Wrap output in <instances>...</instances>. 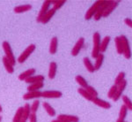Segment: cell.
Wrapping results in <instances>:
<instances>
[{
  "label": "cell",
  "instance_id": "cell-1",
  "mask_svg": "<svg viewBox=\"0 0 132 122\" xmlns=\"http://www.w3.org/2000/svg\"><path fill=\"white\" fill-rule=\"evenodd\" d=\"M93 51H92V57L93 59H96L98 55L100 54V47H101V35L99 32H95L93 35Z\"/></svg>",
  "mask_w": 132,
  "mask_h": 122
},
{
  "label": "cell",
  "instance_id": "cell-2",
  "mask_svg": "<svg viewBox=\"0 0 132 122\" xmlns=\"http://www.w3.org/2000/svg\"><path fill=\"white\" fill-rule=\"evenodd\" d=\"M2 47H3L4 51H5V57L7 58L8 60H9L11 63H12V65L14 66L16 65V59L13 55V52H12V47H11L10 44L7 41H5V42H3Z\"/></svg>",
  "mask_w": 132,
  "mask_h": 122
},
{
  "label": "cell",
  "instance_id": "cell-3",
  "mask_svg": "<svg viewBox=\"0 0 132 122\" xmlns=\"http://www.w3.org/2000/svg\"><path fill=\"white\" fill-rule=\"evenodd\" d=\"M104 1H105V0H98V1L95 2V3L89 8L88 11L86 12V13L85 14V19H86V20H91L92 18H93L94 14L96 13L97 10L99 9L100 6L104 3Z\"/></svg>",
  "mask_w": 132,
  "mask_h": 122
},
{
  "label": "cell",
  "instance_id": "cell-4",
  "mask_svg": "<svg viewBox=\"0 0 132 122\" xmlns=\"http://www.w3.org/2000/svg\"><path fill=\"white\" fill-rule=\"evenodd\" d=\"M120 38L122 44V50H123L122 54L124 55L125 59H129L131 58V51H130V46H129V40H128V38L124 35H121Z\"/></svg>",
  "mask_w": 132,
  "mask_h": 122
},
{
  "label": "cell",
  "instance_id": "cell-5",
  "mask_svg": "<svg viewBox=\"0 0 132 122\" xmlns=\"http://www.w3.org/2000/svg\"><path fill=\"white\" fill-rule=\"evenodd\" d=\"M35 48L36 47H35V44H30V45L27 47V48L20 55V57H19V59H18L19 63H24V62L27 60L29 57H30V55L32 54V53L35 51Z\"/></svg>",
  "mask_w": 132,
  "mask_h": 122
},
{
  "label": "cell",
  "instance_id": "cell-6",
  "mask_svg": "<svg viewBox=\"0 0 132 122\" xmlns=\"http://www.w3.org/2000/svg\"><path fill=\"white\" fill-rule=\"evenodd\" d=\"M126 87H127V81L124 80V81H122V82H121L120 84L117 86V89H116V95H114V97H113V101L116 102V101H118V100L120 99Z\"/></svg>",
  "mask_w": 132,
  "mask_h": 122
},
{
  "label": "cell",
  "instance_id": "cell-7",
  "mask_svg": "<svg viewBox=\"0 0 132 122\" xmlns=\"http://www.w3.org/2000/svg\"><path fill=\"white\" fill-rule=\"evenodd\" d=\"M63 93L58 90H45L42 92V97L43 98H60Z\"/></svg>",
  "mask_w": 132,
  "mask_h": 122
},
{
  "label": "cell",
  "instance_id": "cell-8",
  "mask_svg": "<svg viewBox=\"0 0 132 122\" xmlns=\"http://www.w3.org/2000/svg\"><path fill=\"white\" fill-rule=\"evenodd\" d=\"M85 44V38L84 37H80L79 39L77 41L76 44L74 45L73 49L71 50V55L72 56H78V53L80 52V51H81V49L83 48V46H84Z\"/></svg>",
  "mask_w": 132,
  "mask_h": 122
},
{
  "label": "cell",
  "instance_id": "cell-9",
  "mask_svg": "<svg viewBox=\"0 0 132 122\" xmlns=\"http://www.w3.org/2000/svg\"><path fill=\"white\" fill-rule=\"evenodd\" d=\"M119 3H120L119 1H109V4H108L107 8H106L105 11H104L102 17H104V18H107L108 16H109L110 14L112 13L113 11H114L117 7V6H118Z\"/></svg>",
  "mask_w": 132,
  "mask_h": 122
},
{
  "label": "cell",
  "instance_id": "cell-10",
  "mask_svg": "<svg viewBox=\"0 0 132 122\" xmlns=\"http://www.w3.org/2000/svg\"><path fill=\"white\" fill-rule=\"evenodd\" d=\"M50 5H51V1H44L43 2L41 10H40V12H39V14H38V16H37V22H40L44 14L50 9Z\"/></svg>",
  "mask_w": 132,
  "mask_h": 122
},
{
  "label": "cell",
  "instance_id": "cell-11",
  "mask_svg": "<svg viewBox=\"0 0 132 122\" xmlns=\"http://www.w3.org/2000/svg\"><path fill=\"white\" fill-rule=\"evenodd\" d=\"M108 4H109V1H104V3L102 4V5L100 6L99 9L97 10L96 13L94 14V16H93V19H94V20H100L102 18V15H103V12L104 11H105V9L107 8V6L108 5Z\"/></svg>",
  "mask_w": 132,
  "mask_h": 122
},
{
  "label": "cell",
  "instance_id": "cell-12",
  "mask_svg": "<svg viewBox=\"0 0 132 122\" xmlns=\"http://www.w3.org/2000/svg\"><path fill=\"white\" fill-rule=\"evenodd\" d=\"M40 97H42V92L37 90V91H28L27 93H26L23 96V99L27 101L30 99H39Z\"/></svg>",
  "mask_w": 132,
  "mask_h": 122
},
{
  "label": "cell",
  "instance_id": "cell-13",
  "mask_svg": "<svg viewBox=\"0 0 132 122\" xmlns=\"http://www.w3.org/2000/svg\"><path fill=\"white\" fill-rule=\"evenodd\" d=\"M92 102H93L94 104L98 105L99 107H101V108H103V109H110L111 108V104H110V103L105 101V100H102L99 97H93V99Z\"/></svg>",
  "mask_w": 132,
  "mask_h": 122
},
{
  "label": "cell",
  "instance_id": "cell-14",
  "mask_svg": "<svg viewBox=\"0 0 132 122\" xmlns=\"http://www.w3.org/2000/svg\"><path fill=\"white\" fill-rule=\"evenodd\" d=\"M57 119H62L67 122H78L79 118L75 115H68V114H60L57 117Z\"/></svg>",
  "mask_w": 132,
  "mask_h": 122
},
{
  "label": "cell",
  "instance_id": "cell-15",
  "mask_svg": "<svg viewBox=\"0 0 132 122\" xmlns=\"http://www.w3.org/2000/svg\"><path fill=\"white\" fill-rule=\"evenodd\" d=\"M55 13H56V11L53 9V8H50V9L48 10V12H47L46 13L43 15V17L42 18V20H41L40 22L42 23V24H47V23H48V21L51 20V18L54 16Z\"/></svg>",
  "mask_w": 132,
  "mask_h": 122
},
{
  "label": "cell",
  "instance_id": "cell-16",
  "mask_svg": "<svg viewBox=\"0 0 132 122\" xmlns=\"http://www.w3.org/2000/svg\"><path fill=\"white\" fill-rule=\"evenodd\" d=\"M57 47H58V38L56 36L51 39L50 44V54H56L57 51Z\"/></svg>",
  "mask_w": 132,
  "mask_h": 122
},
{
  "label": "cell",
  "instance_id": "cell-17",
  "mask_svg": "<svg viewBox=\"0 0 132 122\" xmlns=\"http://www.w3.org/2000/svg\"><path fill=\"white\" fill-rule=\"evenodd\" d=\"M35 74V68H31V69L26 70L25 72L21 73L20 75H19V80H20V81H25V80H27V78H29V77L33 76Z\"/></svg>",
  "mask_w": 132,
  "mask_h": 122
},
{
  "label": "cell",
  "instance_id": "cell-18",
  "mask_svg": "<svg viewBox=\"0 0 132 122\" xmlns=\"http://www.w3.org/2000/svg\"><path fill=\"white\" fill-rule=\"evenodd\" d=\"M27 84H33V83H37V82H43L44 81V76L43 75H33L29 78H27V80H25Z\"/></svg>",
  "mask_w": 132,
  "mask_h": 122
},
{
  "label": "cell",
  "instance_id": "cell-19",
  "mask_svg": "<svg viewBox=\"0 0 132 122\" xmlns=\"http://www.w3.org/2000/svg\"><path fill=\"white\" fill-rule=\"evenodd\" d=\"M111 40V37L109 35H107L103 38V40L101 41V47H100V52L103 54V52H105L108 49V46L109 44V42Z\"/></svg>",
  "mask_w": 132,
  "mask_h": 122
},
{
  "label": "cell",
  "instance_id": "cell-20",
  "mask_svg": "<svg viewBox=\"0 0 132 122\" xmlns=\"http://www.w3.org/2000/svg\"><path fill=\"white\" fill-rule=\"evenodd\" d=\"M57 70V65L56 62H51L50 64V69H48V78L53 80L56 77Z\"/></svg>",
  "mask_w": 132,
  "mask_h": 122
},
{
  "label": "cell",
  "instance_id": "cell-21",
  "mask_svg": "<svg viewBox=\"0 0 132 122\" xmlns=\"http://www.w3.org/2000/svg\"><path fill=\"white\" fill-rule=\"evenodd\" d=\"M32 6L31 5H18L16 7H14L13 11L16 12V13H22V12H28L32 9Z\"/></svg>",
  "mask_w": 132,
  "mask_h": 122
},
{
  "label": "cell",
  "instance_id": "cell-22",
  "mask_svg": "<svg viewBox=\"0 0 132 122\" xmlns=\"http://www.w3.org/2000/svg\"><path fill=\"white\" fill-rule=\"evenodd\" d=\"M3 64H4V66H5L6 71L9 73V74H13L14 66L12 65V63L8 60L6 57H3Z\"/></svg>",
  "mask_w": 132,
  "mask_h": 122
},
{
  "label": "cell",
  "instance_id": "cell-23",
  "mask_svg": "<svg viewBox=\"0 0 132 122\" xmlns=\"http://www.w3.org/2000/svg\"><path fill=\"white\" fill-rule=\"evenodd\" d=\"M42 105H43V108H44V110L46 111V112L48 113L50 117L56 116V110H55V109L53 108V107L51 106L48 103L44 102L43 104H42Z\"/></svg>",
  "mask_w": 132,
  "mask_h": 122
},
{
  "label": "cell",
  "instance_id": "cell-24",
  "mask_svg": "<svg viewBox=\"0 0 132 122\" xmlns=\"http://www.w3.org/2000/svg\"><path fill=\"white\" fill-rule=\"evenodd\" d=\"M83 62H84V65H85V66H86V70L89 73L95 72L94 66H93V64L92 63V61L90 60V59H89V58H87V57L84 58V59H83Z\"/></svg>",
  "mask_w": 132,
  "mask_h": 122
},
{
  "label": "cell",
  "instance_id": "cell-25",
  "mask_svg": "<svg viewBox=\"0 0 132 122\" xmlns=\"http://www.w3.org/2000/svg\"><path fill=\"white\" fill-rule=\"evenodd\" d=\"M114 44H116L117 53L122 55L123 53V50H122V41H121L120 36H116V37L114 38Z\"/></svg>",
  "mask_w": 132,
  "mask_h": 122
},
{
  "label": "cell",
  "instance_id": "cell-26",
  "mask_svg": "<svg viewBox=\"0 0 132 122\" xmlns=\"http://www.w3.org/2000/svg\"><path fill=\"white\" fill-rule=\"evenodd\" d=\"M44 86L43 82H37V83H33V84H30L28 87H27V90L28 91H37L39 89H42Z\"/></svg>",
  "mask_w": 132,
  "mask_h": 122
},
{
  "label": "cell",
  "instance_id": "cell-27",
  "mask_svg": "<svg viewBox=\"0 0 132 122\" xmlns=\"http://www.w3.org/2000/svg\"><path fill=\"white\" fill-rule=\"evenodd\" d=\"M103 60H104V55L102 54V53H100V54L98 55V57L96 58V61H95V64L93 65V66H94L95 71H96V70H99L100 68L101 67L102 63H103Z\"/></svg>",
  "mask_w": 132,
  "mask_h": 122
},
{
  "label": "cell",
  "instance_id": "cell-28",
  "mask_svg": "<svg viewBox=\"0 0 132 122\" xmlns=\"http://www.w3.org/2000/svg\"><path fill=\"white\" fill-rule=\"evenodd\" d=\"M23 119V107H19L12 119V122H20Z\"/></svg>",
  "mask_w": 132,
  "mask_h": 122
},
{
  "label": "cell",
  "instance_id": "cell-29",
  "mask_svg": "<svg viewBox=\"0 0 132 122\" xmlns=\"http://www.w3.org/2000/svg\"><path fill=\"white\" fill-rule=\"evenodd\" d=\"M30 113H31V105L28 103H27V104H25L24 106H23V119L27 120Z\"/></svg>",
  "mask_w": 132,
  "mask_h": 122
},
{
  "label": "cell",
  "instance_id": "cell-30",
  "mask_svg": "<svg viewBox=\"0 0 132 122\" xmlns=\"http://www.w3.org/2000/svg\"><path fill=\"white\" fill-rule=\"evenodd\" d=\"M75 80H76L77 82H78V84H79V86L81 87L82 89H86V88L88 86V83H87L86 80L81 75L76 76Z\"/></svg>",
  "mask_w": 132,
  "mask_h": 122
},
{
  "label": "cell",
  "instance_id": "cell-31",
  "mask_svg": "<svg viewBox=\"0 0 132 122\" xmlns=\"http://www.w3.org/2000/svg\"><path fill=\"white\" fill-rule=\"evenodd\" d=\"M122 99L123 101V104L127 107L128 111H132V103H131V100L129 99V97L127 96H122Z\"/></svg>",
  "mask_w": 132,
  "mask_h": 122
},
{
  "label": "cell",
  "instance_id": "cell-32",
  "mask_svg": "<svg viewBox=\"0 0 132 122\" xmlns=\"http://www.w3.org/2000/svg\"><path fill=\"white\" fill-rule=\"evenodd\" d=\"M78 92L80 94V95L82 96L84 98H86V100H88V101H93V98L91 97L90 95L88 94V92L86 90V89H82V88H80V89H78Z\"/></svg>",
  "mask_w": 132,
  "mask_h": 122
},
{
  "label": "cell",
  "instance_id": "cell-33",
  "mask_svg": "<svg viewBox=\"0 0 132 122\" xmlns=\"http://www.w3.org/2000/svg\"><path fill=\"white\" fill-rule=\"evenodd\" d=\"M125 75H126V74H125L124 72L119 73L118 75L116 76V80H114V85H116V86H118L121 82H122V81L125 80Z\"/></svg>",
  "mask_w": 132,
  "mask_h": 122
},
{
  "label": "cell",
  "instance_id": "cell-34",
  "mask_svg": "<svg viewBox=\"0 0 132 122\" xmlns=\"http://www.w3.org/2000/svg\"><path fill=\"white\" fill-rule=\"evenodd\" d=\"M127 114H128V109H127V107L123 104V105L121 106V108H120V112H119V119H123L124 120L125 119V118H126L127 116Z\"/></svg>",
  "mask_w": 132,
  "mask_h": 122
},
{
  "label": "cell",
  "instance_id": "cell-35",
  "mask_svg": "<svg viewBox=\"0 0 132 122\" xmlns=\"http://www.w3.org/2000/svg\"><path fill=\"white\" fill-rule=\"evenodd\" d=\"M65 3V0H63V1H51V5H53V9L55 11H57L62 8V6H63Z\"/></svg>",
  "mask_w": 132,
  "mask_h": 122
},
{
  "label": "cell",
  "instance_id": "cell-36",
  "mask_svg": "<svg viewBox=\"0 0 132 122\" xmlns=\"http://www.w3.org/2000/svg\"><path fill=\"white\" fill-rule=\"evenodd\" d=\"M86 90L88 92V94L91 96L92 97H98V91L96 90V89H94L93 87H92V86H87L86 88Z\"/></svg>",
  "mask_w": 132,
  "mask_h": 122
},
{
  "label": "cell",
  "instance_id": "cell-37",
  "mask_svg": "<svg viewBox=\"0 0 132 122\" xmlns=\"http://www.w3.org/2000/svg\"><path fill=\"white\" fill-rule=\"evenodd\" d=\"M39 106H40V100L39 99H35L34 103L32 104L31 105V112H35L36 113L37 110L39 109Z\"/></svg>",
  "mask_w": 132,
  "mask_h": 122
},
{
  "label": "cell",
  "instance_id": "cell-38",
  "mask_svg": "<svg viewBox=\"0 0 132 122\" xmlns=\"http://www.w3.org/2000/svg\"><path fill=\"white\" fill-rule=\"evenodd\" d=\"M116 89H117V86H116V85L114 84L111 88H110L109 90H108V98H111V99H113V97H114V96L116 95Z\"/></svg>",
  "mask_w": 132,
  "mask_h": 122
},
{
  "label": "cell",
  "instance_id": "cell-39",
  "mask_svg": "<svg viewBox=\"0 0 132 122\" xmlns=\"http://www.w3.org/2000/svg\"><path fill=\"white\" fill-rule=\"evenodd\" d=\"M27 119L29 120V122H37V115L35 112H31Z\"/></svg>",
  "mask_w": 132,
  "mask_h": 122
},
{
  "label": "cell",
  "instance_id": "cell-40",
  "mask_svg": "<svg viewBox=\"0 0 132 122\" xmlns=\"http://www.w3.org/2000/svg\"><path fill=\"white\" fill-rule=\"evenodd\" d=\"M124 23L126 24L129 27H132V20L131 19H129V18H126L124 20Z\"/></svg>",
  "mask_w": 132,
  "mask_h": 122
},
{
  "label": "cell",
  "instance_id": "cell-41",
  "mask_svg": "<svg viewBox=\"0 0 132 122\" xmlns=\"http://www.w3.org/2000/svg\"><path fill=\"white\" fill-rule=\"evenodd\" d=\"M52 122H67V121H64V120H62V119H54Z\"/></svg>",
  "mask_w": 132,
  "mask_h": 122
},
{
  "label": "cell",
  "instance_id": "cell-42",
  "mask_svg": "<svg viewBox=\"0 0 132 122\" xmlns=\"http://www.w3.org/2000/svg\"><path fill=\"white\" fill-rule=\"evenodd\" d=\"M116 122H125V120H123V119H118L116 120Z\"/></svg>",
  "mask_w": 132,
  "mask_h": 122
},
{
  "label": "cell",
  "instance_id": "cell-43",
  "mask_svg": "<svg viewBox=\"0 0 132 122\" xmlns=\"http://www.w3.org/2000/svg\"><path fill=\"white\" fill-rule=\"evenodd\" d=\"M20 122H27V119H22L20 120Z\"/></svg>",
  "mask_w": 132,
  "mask_h": 122
},
{
  "label": "cell",
  "instance_id": "cell-44",
  "mask_svg": "<svg viewBox=\"0 0 132 122\" xmlns=\"http://www.w3.org/2000/svg\"><path fill=\"white\" fill-rule=\"evenodd\" d=\"M2 111H3V108H2V106H1V105H0V113H1V112H2Z\"/></svg>",
  "mask_w": 132,
  "mask_h": 122
},
{
  "label": "cell",
  "instance_id": "cell-45",
  "mask_svg": "<svg viewBox=\"0 0 132 122\" xmlns=\"http://www.w3.org/2000/svg\"><path fill=\"white\" fill-rule=\"evenodd\" d=\"M1 121H2V116L0 115V122H1Z\"/></svg>",
  "mask_w": 132,
  "mask_h": 122
},
{
  "label": "cell",
  "instance_id": "cell-46",
  "mask_svg": "<svg viewBox=\"0 0 132 122\" xmlns=\"http://www.w3.org/2000/svg\"><path fill=\"white\" fill-rule=\"evenodd\" d=\"M125 122H126V121H125Z\"/></svg>",
  "mask_w": 132,
  "mask_h": 122
}]
</instances>
